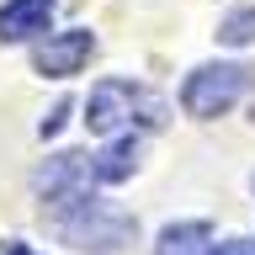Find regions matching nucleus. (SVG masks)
<instances>
[{"mask_svg": "<svg viewBox=\"0 0 255 255\" xmlns=\"http://www.w3.org/2000/svg\"><path fill=\"white\" fill-rule=\"evenodd\" d=\"M207 255H255V245H239V239H234V245H213Z\"/></svg>", "mask_w": 255, "mask_h": 255, "instance_id": "obj_9", "label": "nucleus"}, {"mask_svg": "<svg viewBox=\"0 0 255 255\" xmlns=\"http://www.w3.org/2000/svg\"><path fill=\"white\" fill-rule=\"evenodd\" d=\"M91 53H96V37H91L85 27L48 32L43 43L32 48V69H37V75H53V80H64V75H80Z\"/></svg>", "mask_w": 255, "mask_h": 255, "instance_id": "obj_4", "label": "nucleus"}, {"mask_svg": "<svg viewBox=\"0 0 255 255\" xmlns=\"http://www.w3.org/2000/svg\"><path fill=\"white\" fill-rule=\"evenodd\" d=\"M48 223H53V234L64 245H75L85 255H123L133 245V229H138L117 202L91 197V186L69 191V197H53L48 202Z\"/></svg>", "mask_w": 255, "mask_h": 255, "instance_id": "obj_1", "label": "nucleus"}, {"mask_svg": "<svg viewBox=\"0 0 255 255\" xmlns=\"http://www.w3.org/2000/svg\"><path fill=\"white\" fill-rule=\"evenodd\" d=\"M64 112H69V107H53V117H43V138H48V133H59V128H64Z\"/></svg>", "mask_w": 255, "mask_h": 255, "instance_id": "obj_10", "label": "nucleus"}, {"mask_svg": "<svg viewBox=\"0 0 255 255\" xmlns=\"http://www.w3.org/2000/svg\"><path fill=\"white\" fill-rule=\"evenodd\" d=\"M245 91H250V69H245V64H202V69H191L186 85H181V107L207 123V117H223Z\"/></svg>", "mask_w": 255, "mask_h": 255, "instance_id": "obj_3", "label": "nucleus"}, {"mask_svg": "<svg viewBox=\"0 0 255 255\" xmlns=\"http://www.w3.org/2000/svg\"><path fill=\"white\" fill-rule=\"evenodd\" d=\"M85 123L91 133H123V128H159L165 123V101L154 91H143L133 80H101L85 96Z\"/></svg>", "mask_w": 255, "mask_h": 255, "instance_id": "obj_2", "label": "nucleus"}, {"mask_svg": "<svg viewBox=\"0 0 255 255\" xmlns=\"http://www.w3.org/2000/svg\"><path fill=\"white\" fill-rule=\"evenodd\" d=\"M218 43H229V48L255 43V5H245V11H234V16H223V21H218Z\"/></svg>", "mask_w": 255, "mask_h": 255, "instance_id": "obj_8", "label": "nucleus"}, {"mask_svg": "<svg viewBox=\"0 0 255 255\" xmlns=\"http://www.w3.org/2000/svg\"><path fill=\"white\" fill-rule=\"evenodd\" d=\"M213 250V223H170L159 229L154 255H207Z\"/></svg>", "mask_w": 255, "mask_h": 255, "instance_id": "obj_7", "label": "nucleus"}, {"mask_svg": "<svg viewBox=\"0 0 255 255\" xmlns=\"http://www.w3.org/2000/svg\"><path fill=\"white\" fill-rule=\"evenodd\" d=\"M133 170H138V133H117L107 149L91 154V181H101V186H117Z\"/></svg>", "mask_w": 255, "mask_h": 255, "instance_id": "obj_6", "label": "nucleus"}, {"mask_svg": "<svg viewBox=\"0 0 255 255\" xmlns=\"http://www.w3.org/2000/svg\"><path fill=\"white\" fill-rule=\"evenodd\" d=\"M0 255H37V250H32V245H21V239H5V250H0Z\"/></svg>", "mask_w": 255, "mask_h": 255, "instance_id": "obj_11", "label": "nucleus"}, {"mask_svg": "<svg viewBox=\"0 0 255 255\" xmlns=\"http://www.w3.org/2000/svg\"><path fill=\"white\" fill-rule=\"evenodd\" d=\"M53 5L59 0H5L0 5V43H27V37L48 32Z\"/></svg>", "mask_w": 255, "mask_h": 255, "instance_id": "obj_5", "label": "nucleus"}]
</instances>
